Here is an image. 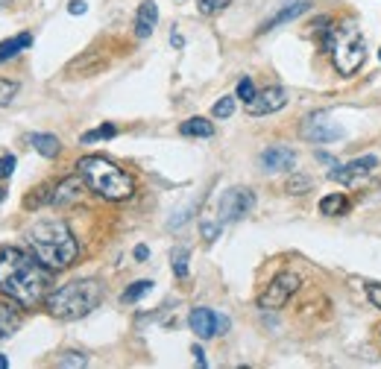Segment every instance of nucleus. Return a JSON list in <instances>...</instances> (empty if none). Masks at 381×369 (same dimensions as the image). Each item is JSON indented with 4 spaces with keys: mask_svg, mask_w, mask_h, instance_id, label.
Returning a JSON list of instances; mask_svg holds the SVG:
<instances>
[{
    "mask_svg": "<svg viewBox=\"0 0 381 369\" xmlns=\"http://www.w3.org/2000/svg\"><path fill=\"white\" fill-rule=\"evenodd\" d=\"M47 290H50V267L12 246L0 252V293L24 308H32L44 299Z\"/></svg>",
    "mask_w": 381,
    "mask_h": 369,
    "instance_id": "obj_1",
    "label": "nucleus"
},
{
    "mask_svg": "<svg viewBox=\"0 0 381 369\" xmlns=\"http://www.w3.org/2000/svg\"><path fill=\"white\" fill-rule=\"evenodd\" d=\"M32 255L50 269H68L80 255V243L62 220H39L27 229Z\"/></svg>",
    "mask_w": 381,
    "mask_h": 369,
    "instance_id": "obj_2",
    "label": "nucleus"
},
{
    "mask_svg": "<svg viewBox=\"0 0 381 369\" xmlns=\"http://www.w3.org/2000/svg\"><path fill=\"white\" fill-rule=\"evenodd\" d=\"M77 167H80V176L85 179V184L109 202L129 200V196L135 193L132 176L124 173L115 162H109V158H103V155H85V158H80Z\"/></svg>",
    "mask_w": 381,
    "mask_h": 369,
    "instance_id": "obj_3",
    "label": "nucleus"
},
{
    "mask_svg": "<svg viewBox=\"0 0 381 369\" xmlns=\"http://www.w3.org/2000/svg\"><path fill=\"white\" fill-rule=\"evenodd\" d=\"M323 47L331 53V62L343 77L358 73L366 59V39L355 21H340L335 27H328L323 35Z\"/></svg>",
    "mask_w": 381,
    "mask_h": 369,
    "instance_id": "obj_4",
    "label": "nucleus"
},
{
    "mask_svg": "<svg viewBox=\"0 0 381 369\" xmlns=\"http://www.w3.org/2000/svg\"><path fill=\"white\" fill-rule=\"evenodd\" d=\"M103 299V287L94 278H82V281H71L53 290L47 296V308L56 319H80L85 314H91Z\"/></svg>",
    "mask_w": 381,
    "mask_h": 369,
    "instance_id": "obj_5",
    "label": "nucleus"
},
{
    "mask_svg": "<svg viewBox=\"0 0 381 369\" xmlns=\"http://www.w3.org/2000/svg\"><path fill=\"white\" fill-rule=\"evenodd\" d=\"M299 285L302 281L297 273H279L267 285V290L258 296V308H264V311H279V308H285L290 302V296L299 290Z\"/></svg>",
    "mask_w": 381,
    "mask_h": 369,
    "instance_id": "obj_6",
    "label": "nucleus"
},
{
    "mask_svg": "<svg viewBox=\"0 0 381 369\" xmlns=\"http://www.w3.org/2000/svg\"><path fill=\"white\" fill-rule=\"evenodd\" d=\"M255 208V193L250 188H229L223 196H220V223H238Z\"/></svg>",
    "mask_w": 381,
    "mask_h": 369,
    "instance_id": "obj_7",
    "label": "nucleus"
},
{
    "mask_svg": "<svg viewBox=\"0 0 381 369\" xmlns=\"http://www.w3.org/2000/svg\"><path fill=\"white\" fill-rule=\"evenodd\" d=\"M302 135L314 144H331V141L343 138V126H337L328 115H311L302 123Z\"/></svg>",
    "mask_w": 381,
    "mask_h": 369,
    "instance_id": "obj_8",
    "label": "nucleus"
},
{
    "mask_svg": "<svg viewBox=\"0 0 381 369\" xmlns=\"http://www.w3.org/2000/svg\"><path fill=\"white\" fill-rule=\"evenodd\" d=\"M285 103H288V91L279 88V85H273V88H264L261 94L252 97V100L247 103V112L252 117L273 115V112H279V108H285Z\"/></svg>",
    "mask_w": 381,
    "mask_h": 369,
    "instance_id": "obj_9",
    "label": "nucleus"
},
{
    "mask_svg": "<svg viewBox=\"0 0 381 369\" xmlns=\"http://www.w3.org/2000/svg\"><path fill=\"white\" fill-rule=\"evenodd\" d=\"M375 164H378L375 155H361V158H355V162H349V164L331 167L328 176L335 179V182H343V184H355V182H361L364 176H370Z\"/></svg>",
    "mask_w": 381,
    "mask_h": 369,
    "instance_id": "obj_10",
    "label": "nucleus"
},
{
    "mask_svg": "<svg viewBox=\"0 0 381 369\" xmlns=\"http://www.w3.org/2000/svg\"><path fill=\"white\" fill-rule=\"evenodd\" d=\"M311 9V0H285L273 15H270L261 27H258V32H270V30H276L281 27V23H290V21H297L302 12H308Z\"/></svg>",
    "mask_w": 381,
    "mask_h": 369,
    "instance_id": "obj_11",
    "label": "nucleus"
},
{
    "mask_svg": "<svg viewBox=\"0 0 381 369\" xmlns=\"http://www.w3.org/2000/svg\"><path fill=\"white\" fill-rule=\"evenodd\" d=\"M85 179L82 176H68L56 184V191L50 193V202L53 205H73V202H80L82 200V193H85Z\"/></svg>",
    "mask_w": 381,
    "mask_h": 369,
    "instance_id": "obj_12",
    "label": "nucleus"
},
{
    "mask_svg": "<svg viewBox=\"0 0 381 369\" xmlns=\"http://www.w3.org/2000/svg\"><path fill=\"white\" fill-rule=\"evenodd\" d=\"M297 164V153L290 146H267L261 153V167L267 173H279V170H290Z\"/></svg>",
    "mask_w": 381,
    "mask_h": 369,
    "instance_id": "obj_13",
    "label": "nucleus"
},
{
    "mask_svg": "<svg viewBox=\"0 0 381 369\" xmlns=\"http://www.w3.org/2000/svg\"><path fill=\"white\" fill-rule=\"evenodd\" d=\"M188 325H191V331L196 337L208 340V337L217 334V314L208 311V308H194L191 316H188Z\"/></svg>",
    "mask_w": 381,
    "mask_h": 369,
    "instance_id": "obj_14",
    "label": "nucleus"
},
{
    "mask_svg": "<svg viewBox=\"0 0 381 369\" xmlns=\"http://www.w3.org/2000/svg\"><path fill=\"white\" fill-rule=\"evenodd\" d=\"M156 21H158V6L153 0H144L138 6V15H135V35L138 39H150L156 30Z\"/></svg>",
    "mask_w": 381,
    "mask_h": 369,
    "instance_id": "obj_15",
    "label": "nucleus"
},
{
    "mask_svg": "<svg viewBox=\"0 0 381 369\" xmlns=\"http://www.w3.org/2000/svg\"><path fill=\"white\" fill-rule=\"evenodd\" d=\"M30 144H32V150L41 153L44 158H56L59 150H62L59 138H56V135H50V132H32L30 135Z\"/></svg>",
    "mask_w": 381,
    "mask_h": 369,
    "instance_id": "obj_16",
    "label": "nucleus"
},
{
    "mask_svg": "<svg viewBox=\"0 0 381 369\" xmlns=\"http://www.w3.org/2000/svg\"><path fill=\"white\" fill-rule=\"evenodd\" d=\"M18 328H21V314H18L12 305H3V302H0V343L9 340Z\"/></svg>",
    "mask_w": 381,
    "mask_h": 369,
    "instance_id": "obj_17",
    "label": "nucleus"
},
{
    "mask_svg": "<svg viewBox=\"0 0 381 369\" xmlns=\"http://www.w3.org/2000/svg\"><path fill=\"white\" fill-rule=\"evenodd\" d=\"M179 132L185 135V138H212V135H214V126H212L208 120H203V117H191V120L182 123Z\"/></svg>",
    "mask_w": 381,
    "mask_h": 369,
    "instance_id": "obj_18",
    "label": "nucleus"
},
{
    "mask_svg": "<svg viewBox=\"0 0 381 369\" xmlns=\"http://www.w3.org/2000/svg\"><path fill=\"white\" fill-rule=\"evenodd\" d=\"M30 44H32V35H30V32H21V35H15V39L3 41V44H0V62H6V59H12V56H18L21 50H27Z\"/></svg>",
    "mask_w": 381,
    "mask_h": 369,
    "instance_id": "obj_19",
    "label": "nucleus"
},
{
    "mask_svg": "<svg viewBox=\"0 0 381 369\" xmlns=\"http://www.w3.org/2000/svg\"><path fill=\"white\" fill-rule=\"evenodd\" d=\"M346 208H349V200L343 193H328L319 200V214H326V217H337L346 211Z\"/></svg>",
    "mask_w": 381,
    "mask_h": 369,
    "instance_id": "obj_20",
    "label": "nucleus"
},
{
    "mask_svg": "<svg viewBox=\"0 0 381 369\" xmlns=\"http://www.w3.org/2000/svg\"><path fill=\"white\" fill-rule=\"evenodd\" d=\"M150 290H153V281L150 278H141V281H135V285H129L124 293H120V302L132 305V302H138L144 293H150Z\"/></svg>",
    "mask_w": 381,
    "mask_h": 369,
    "instance_id": "obj_21",
    "label": "nucleus"
},
{
    "mask_svg": "<svg viewBox=\"0 0 381 369\" xmlns=\"http://www.w3.org/2000/svg\"><path fill=\"white\" fill-rule=\"evenodd\" d=\"M118 135V129L112 126V123H103V126H97V129H91V132H85L82 135V144H94V141H106V138H115Z\"/></svg>",
    "mask_w": 381,
    "mask_h": 369,
    "instance_id": "obj_22",
    "label": "nucleus"
},
{
    "mask_svg": "<svg viewBox=\"0 0 381 369\" xmlns=\"http://www.w3.org/2000/svg\"><path fill=\"white\" fill-rule=\"evenodd\" d=\"M188 249L182 246V249H174V255H170V264H174V273L179 278H188Z\"/></svg>",
    "mask_w": 381,
    "mask_h": 369,
    "instance_id": "obj_23",
    "label": "nucleus"
},
{
    "mask_svg": "<svg viewBox=\"0 0 381 369\" xmlns=\"http://www.w3.org/2000/svg\"><path fill=\"white\" fill-rule=\"evenodd\" d=\"M212 115L214 117H232L235 115V97H220V100L214 103V108H212Z\"/></svg>",
    "mask_w": 381,
    "mask_h": 369,
    "instance_id": "obj_24",
    "label": "nucleus"
},
{
    "mask_svg": "<svg viewBox=\"0 0 381 369\" xmlns=\"http://www.w3.org/2000/svg\"><path fill=\"white\" fill-rule=\"evenodd\" d=\"M311 184H314V182H311L308 176H290L285 188H288V193H308Z\"/></svg>",
    "mask_w": 381,
    "mask_h": 369,
    "instance_id": "obj_25",
    "label": "nucleus"
},
{
    "mask_svg": "<svg viewBox=\"0 0 381 369\" xmlns=\"http://www.w3.org/2000/svg\"><path fill=\"white\" fill-rule=\"evenodd\" d=\"M85 363H89V358L80 354V352H65L62 358H59V366L62 369H77V366H85Z\"/></svg>",
    "mask_w": 381,
    "mask_h": 369,
    "instance_id": "obj_26",
    "label": "nucleus"
},
{
    "mask_svg": "<svg viewBox=\"0 0 381 369\" xmlns=\"http://www.w3.org/2000/svg\"><path fill=\"white\" fill-rule=\"evenodd\" d=\"M15 94H18V82L0 79V106H9L12 100H15Z\"/></svg>",
    "mask_w": 381,
    "mask_h": 369,
    "instance_id": "obj_27",
    "label": "nucleus"
},
{
    "mask_svg": "<svg viewBox=\"0 0 381 369\" xmlns=\"http://www.w3.org/2000/svg\"><path fill=\"white\" fill-rule=\"evenodd\" d=\"M196 9H200L203 15H214V12L226 9V0H196Z\"/></svg>",
    "mask_w": 381,
    "mask_h": 369,
    "instance_id": "obj_28",
    "label": "nucleus"
},
{
    "mask_svg": "<svg viewBox=\"0 0 381 369\" xmlns=\"http://www.w3.org/2000/svg\"><path fill=\"white\" fill-rule=\"evenodd\" d=\"M235 97H241L243 103H250L252 97H255V85H252V79H247V77H243V79L238 82V94H235Z\"/></svg>",
    "mask_w": 381,
    "mask_h": 369,
    "instance_id": "obj_29",
    "label": "nucleus"
},
{
    "mask_svg": "<svg viewBox=\"0 0 381 369\" xmlns=\"http://www.w3.org/2000/svg\"><path fill=\"white\" fill-rule=\"evenodd\" d=\"M15 173V155H0V179H9Z\"/></svg>",
    "mask_w": 381,
    "mask_h": 369,
    "instance_id": "obj_30",
    "label": "nucleus"
},
{
    "mask_svg": "<svg viewBox=\"0 0 381 369\" xmlns=\"http://www.w3.org/2000/svg\"><path fill=\"white\" fill-rule=\"evenodd\" d=\"M366 296H370L373 308H378V311H381V285H366Z\"/></svg>",
    "mask_w": 381,
    "mask_h": 369,
    "instance_id": "obj_31",
    "label": "nucleus"
},
{
    "mask_svg": "<svg viewBox=\"0 0 381 369\" xmlns=\"http://www.w3.org/2000/svg\"><path fill=\"white\" fill-rule=\"evenodd\" d=\"M203 235H205V240H214V238L220 235V226H214V223H203Z\"/></svg>",
    "mask_w": 381,
    "mask_h": 369,
    "instance_id": "obj_32",
    "label": "nucleus"
},
{
    "mask_svg": "<svg viewBox=\"0 0 381 369\" xmlns=\"http://www.w3.org/2000/svg\"><path fill=\"white\" fill-rule=\"evenodd\" d=\"M85 9H89V6H85L82 0H71V3H68V12H71V15H85Z\"/></svg>",
    "mask_w": 381,
    "mask_h": 369,
    "instance_id": "obj_33",
    "label": "nucleus"
},
{
    "mask_svg": "<svg viewBox=\"0 0 381 369\" xmlns=\"http://www.w3.org/2000/svg\"><path fill=\"white\" fill-rule=\"evenodd\" d=\"M317 162H323V164H328V167H337V164H340L335 155H328V153H319V150H317Z\"/></svg>",
    "mask_w": 381,
    "mask_h": 369,
    "instance_id": "obj_34",
    "label": "nucleus"
},
{
    "mask_svg": "<svg viewBox=\"0 0 381 369\" xmlns=\"http://www.w3.org/2000/svg\"><path fill=\"white\" fill-rule=\"evenodd\" d=\"M229 316H223V314H217V334H226V331H229Z\"/></svg>",
    "mask_w": 381,
    "mask_h": 369,
    "instance_id": "obj_35",
    "label": "nucleus"
},
{
    "mask_svg": "<svg viewBox=\"0 0 381 369\" xmlns=\"http://www.w3.org/2000/svg\"><path fill=\"white\" fill-rule=\"evenodd\" d=\"M191 352H194V358H196V363H200V366H205V363H208V361H205V352H203L200 346H194Z\"/></svg>",
    "mask_w": 381,
    "mask_h": 369,
    "instance_id": "obj_36",
    "label": "nucleus"
},
{
    "mask_svg": "<svg viewBox=\"0 0 381 369\" xmlns=\"http://www.w3.org/2000/svg\"><path fill=\"white\" fill-rule=\"evenodd\" d=\"M147 255H150V249H147L144 243H141V246H135V258H138V261H147Z\"/></svg>",
    "mask_w": 381,
    "mask_h": 369,
    "instance_id": "obj_37",
    "label": "nucleus"
},
{
    "mask_svg": "<svg viewBox=\"0 0 381 369\" xmlns=\"http://www.w3.org/2000/svg\"><path fill=\"white\" fill-rule=\"evenodd\" d=\"M170 44H174V47H182V44H185V39H182L179 32H170Z\"/></svg>",
    "mask_w": 381,
    "mask_h": 369,
    "instance_id": "obj_38",
    "label": "nucleus"
},
{
    "mask_svg": "<svg viewBox=\"0 0 381 369\" xmlns=\"http://www.w3.org/2000/svg\"><path fill=\"white\" fill-rule=\"evenodd\" d=\"M6 366H9V361L3 358V354H0V369H6Z\"/></svg>",
    "mask_w": 381,
    "mask_h": 369,
    "instance_id": "obj_39",
    "label": "nucleus"
},
{
    "mask_svg": "<svg viewBox=\"0 0 381 369\" xmlns=\"http://www.w3.org/2000/svg\"><path fill=\"white\" fill-rule=\"evenodd\" d=\"M6 200V188H0V202H3Z\"/></svg>",
    "mask_w": 381,
    "mask_h": 369,
    "instance_id": "obj_40",
    "label": "nucleus"
},
{
    "mask_svg": "<svg viewBox=\"0 0 381 369\" xmlns=\"http://www.w3.org/2000/svg\"><path fill=\"white\" fill-rule=\"evenodd\" d=\"M6 3H9V0H0V9H3V6H6Z\"/></svg>",
    "mask_w": 381,
    "mask_h": 369,
    "instance_id": "obj_41",
    "label": "nucleus"
},
{
    "mask_svg": "<svg viewBox=\"0 0 381 369\" xmlns=\"http://www.w3.org/2000/svg\"><path fill=\"white\" fill-rule=\"evenodd\" d=\"M378 59H381V50H378Z\"/></svg>",
    "mask_w": 381,
    "mask_h": 369,
    "instance_id": "obj_42",
    "label": "nucleus"
}]
</instances>
